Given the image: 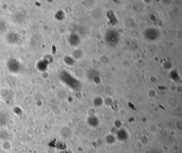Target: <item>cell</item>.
<instances>
[{"instance_id":"cell-1","label":"cell","mask_w":182,"mask_h":153,"mask_svg":"<svg viewBox=\"0 0 182 153\" xmlns=\"http://www.w3.org/2000/svg\"><path fill=\"white\" fill-rule=\"evenodd\" d=\"M115 138L120 141H125L129 138L128 131L125 129H120L116 132Z\"/></svg>"},{"instance_id":"cell-2","label":"cell","mask_w":182,"mask_h":153,"mask_svg":"<svg viewBox=\"0 0 182 153\" xmlns=\"http://www.w3.org/2000/svg\"><path fill=\"white\" fill-rule=\"evenodd\" d=\"M88 124L90 126L92 127H96L98 126L99 122L97 118L96 117H91L88 120Z\"/></svg>"},{"instance_id":"cell-3","label":"cell","mask_w":182,"mask_h":153,"mask_svg":"<svg viewBox=\"0 0 182 153\" xmlns=\"http://www.w3.org/2000/svg\"><path fill=\"white\" fill-rule=\"evenodd\" d=\"M105 141L108 144H112L115 143L116 141V138L112 134H108L105 137Z\"/></svg>"},{"instance_id":"cell-4","label":"cell","mask_w":182,"mask_h":153,"mask_svg":"<svg viewBox=\"0 0 182 153\" xmlns=\"http://www.w3.org/2000/svg\"><path fill=\"white\" fill-rule=\"evenodd\" d=\"M6 146V147H4V149L6 150H9V149H10L11 147V145L10 143L9 142V141H5L2 144V146Z\"/></svg>"}]
</instances>
